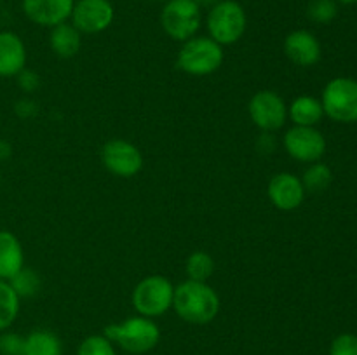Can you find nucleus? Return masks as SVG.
Masks as SVG:
<instances>
[{
  "label": "nucleus",
  "mask_w": 357,
  "mask_h": 355,
  "mask_svg": "<svg viewBox=\"0 0 357 355\" xmlns=\"http://www.w3.org/2000/svg\"><path fill=\"white\" fill-rule=\"evenodd\" d=\"M173 306L178 315L190 324H208L218 315L220 296L206 282L185 281L174 287Z\"/></svg>",
  "instance_id": "obj_1"
},
{
  "label": "nucleus",
  "mask_w": 357,
  "mask_h": 355,
  "mask_svg": "<svg viewBox=\"0 0 357 355\" xmlns=\"http://www.w3.org/2000/svg\"><path fill=\"white\" fill-rule=\"evenodd\" d=\"M103 336L121 345L129 354H145L159 343L160 331L149 317H132L122 324L107 326Z\"/></svg>",
  "instance_id": "obj_2"
},
{
  "label": "nucleus",
  "mask_w": 357,
  "mask_h": 355,
  "mask_svg": "<svg viewBox=\"0 0 357 355\" xmlns=\"http://www.w3.org/2000/svg\"><path fill=\"white\" fill-rule=\"evenodd\" d=\"M209 38L220 45L236 44L244 35L248 26L246 10L236 0H220L208 13Z\"/></svg>",
  "instance_id": "obj_3"
},
{
  "label": "nucleus",
  "mask_w": 357,
  "mask_h": 355,
  "mask_svg": "<svg viewBox=\"0 0 357 355\" xmlns=\"http://www.w3.org/2000/svg\"><path fill=\"white\" fill-rule=\"evenodd\" d=\"M223 63V49L209 37H192L183 42L176 65L188 75L202 77L216 72Z\"/></svg>",
  "instance_id": "obj_4"
},
{
  "label": "nucleus",
  "mask_w": 357,
  "mask_h": 355,
  "mask_svg": "<svg viewBox=\"0 0 357 355\" xmlns=\"http://www.w3.org/2000/svg\"><path fill=\"white\" fill-rule=\"evenodd\" d=\"M202 9L195 0H167L160 13V24L173 40L187 42L201 28Z\"/></svg>",
  "instance_id": "obj_5"
},
{
  "label": "nucleus",
  "mask_w": 357,
  "mask_h": 355,
  "mask_svg": "<svg viewBox=\"0 0 357 355\" xmlns=\"http://www.w3.org/2000/svg\"><path fill=\"white\" fill-rule=\"evenodd\" d=\"M174 287L162 275L143 278L132 291V306L142 317H159L173 306Z\"/></svg>",
  "instance_id": "obj_6"
},
{
  "label": "nucleus",
  "mask_w": 357,
  "mask_h": 355,
  "mask_svg": "<svg viewBox=\"0 0 357 355\" xmlns=\"http://www.w3.org/2000/svg\"><path fill=\"white\" fill-rule=\"evenodd\" d=\"M323 110L330 118L344 124L357 122V82L352 79H333L323 90Z\"/></svg>",
  "instance_id": "obj_7"
},
{
  "label": "nucleus",
  "mask_w": 357,
  "mask_h": 355,
  "mask_svg": "<svg viewBox=\"0 0 357 355\" xmlns=\"http://www.w3.org/2000/svg\"><path fill=\"white\" fill-rule=\"evenodd\" d=\"M248 110L255 125L264 131H278L288 118V106L284 100L274 90H260L255 94Z\"/></svg>",
  "instance_id": "obj_8"
},
{
  "label": "nucleus",
  "mask_w": 357,
  "mask_h": 355,
  "mask_svg": "<svg viewBox=\"0 0 357 355\" xmlns=\"http://www.w3.org/2000/svg\"><path fill=\"white\" fill-rule=\"evenodd\" d=\"M101 162L115 176L131 178L142 171L143 157L132 143L112 139L101 148Z\"/></svg>",
  "instance_id": "obj_9"
},
{
  "label": "nucleus",
  "mask_w": 357,
  "mask_h": 355,
  "mask_svg": "<svg viewBox=\"0 0 357 355\" xmlns=\"http://www.w3.org/2000/svg\"><path fill=\"white\" fill-rule=\"evenodd\" d=\"M70 17L80 33H100L110 26L115 10L110 0H77Z\"/></svg>",
  "instance_id": "obj_10"
},
{
  "label": "nucleus",
  "mask_w": 357,
  "mask_h": 355,
  "mask_svg": "<svg viewBox=\"0 0 357 355\" xmlns=\"http://www.w3.org/2000/svg\"><path fill=\"white\" fill-rule=\"evenodd\" d=\"M284 148L300 162H317L326 152V139L317 129L295 125L284 134Z\"/></svg>",
  "instance_id": "obj_11"
},
{
  "label": "nucleus",
  "mask_w": 357,
  "mask_h": 355,
  "mask_svg": "<svg viewBox=\"0 0 357 355\" xmlns=\"http://www.w3.org/2000/svg\"><path fill=\"white\" fill-rule=\"evenodd\" d=\"M75 0H23V13L31 23L56 26L72 16Z\"/></svg>",
  "instance_id": "obj_12"
},
{
  "label": "nucleus",
  "mask_w": 357,
  "mask_h": 355,
  "mask_svg": "<svg viewBox=\"0 0 357 355\" xmlns=\"http://www.w3.org/2000/svg\"><path fill=\"white\" fill-rule=\"evenodd\" d=\"M305 197V188L295 174H275L268 183V198L281 211H293L300 207Z\"/></svg>",
  "instance_id": "obj_13"
},
{
  "label": "nucleus",
  "mask_w": 357,
  "mask_h": 355,
  "mask_svg": "<svg viewBox=\"0 0 357 355\" xmlns=\"http://www.w3.org/2000/svg\"><path fill=\"white\" fill-rule=\"evenodd\" d=\"M284 54L295 65L312 66L321 59V44L310 31L295 30L286 37Z\"/></svg>",
  "instance_id": "obj_14"
},
{
  "label": "nucleus",
  "mask_w": 357,
  "mask_h": 355,
  "mask_svg": "<svg viewBox=\"0 0 357 355\" xmlns=\"http://www.w3.org/2000/svg\"><path fill=\"white\" fill-rule=\"evenodd\" d=\"M26 65V49L20 35L0 31V77H16Z\"/></svg>",
  "instance_id": "obj_15"
},
{
  "label": "nucleus",
  "mask_w": 357,
  "mask_h": 355,
  "mask_svg": "<svg viewBox=\"0 0 357 355\" xmlns=\"http://www.w3.org/2000/svg\"><path fill=\"white\" fill-rule=\"evenodd\" d=\"M24 254L14 233L0 230V278L10 281L23 268Z\"/></svg>",
  "instance_id": "obj_16"
},
{
  "label": "nucleus",
  "mask_w": 357,
  "mask_h": 355,
  "mask_svg": "<svg viewBox=\"0 0 357 355\" xmlns=\"http://www.w3.org/2000/svg\"><path fill=\"white\" fill-rule=\"evenodd\" d=\"M49 42H51L52 51L59 58H73L80 51V45H82L80 31L73 24L66 23V21L52 26L51 35H49Z\"/></svg>",
  "instance_id": "obj_17"
},
{
  "label": "nucleus",
  "mask_w": 357,
  "mask_h": 355,
  "mask_svg": "<svg viewBox=\"0 0 357 355\" xmlns=\"http://www.w3.org/2000/svg\"><path fill=\"white\" fill-rule=\"evenodd\" d=\"M324 110L321 101L312 96H300L289 106V117L295 122V125H305V127H314L317 122L323 118Z\"/></svg>",
  "instance_id": "obj_18"
},
{
  "label": "nucleus",
  "mask_w": 357,
  "mask_h": 355,
  "mask_svg": "<svg viewBox=\"0 0 357 355\" xmlns=\"http://www.w3.org/2000/svg\"><path fill=\"white\" fill-rule=\"evenodd\" d=\"M61 341L54 333L37 329L24 338L23 355H61Z\"/></svg>",
  "instance_id": "obj_19"
},
{
  "label": "nucleus",
  "mask_w": 357,
  "mask_h": 355,
  "mask_svg": "<svg viewBox=\"0 0 357 355\" xmlns=\"http://www.w3.org/2000/svg\"><path fill=\"white\" fill-rule=\"evenodd\" d=\"M20 313V296L7 281L0 278V333L9 329Z\"/></svg>",
  "instance_id": "obj_20"
},
{
  "label": "nucleus",
  "mask_w": 357,
  "mask_h": 355,
  "mask_svg": "<svg viewBox=\"0 0 357 355\" xmlns=\"http://www.w3.org/2000/svg\"><path fill=\"white\" fill-rule=\"evenodd\" d=\"M331 180H333V174H331V169L326 164H314L305 171L302 183L307 191L319 194V191H324L330 187Z\"/></svg>",
  "instance_id": "obj_21"
},
{
  "label": "nucleus",
  "mask_w": 357,
  "mask_h": 355,
  "mask_svg": "<svg viewBox=\"0 0 357 355\" xmlns=\"http://www.w3.org/2000/svg\"><path fill=\"white\" fill-rule=\"evenodd\" d=\"M213 270H215V261L204 251H197L188 256L187 275L190 277V281L206 282L213 275Z\"/></svg>",
  "instance_id": "obj_22"
},
{
  "label": "nucleus",
  "mask_w": 357,
  "mask_h": 355,
  "mask_svg": "<svg viewBox=\"0 0 357 355\" xmlns=\"http://www.w3.org/2000/svg\"><path fill=\"white\" fill-rule=\"evenodd\" d=\"M10 284V287L16 291V294L20 296H33L35 292L40 287V278L30 268H21L16 275H14L10 281H7Z\"/></svg>",
  "instance_id": "obj_23"
},
{
  "label": "nucleus",
  "mask_w": 357,
  "mask_h": 355,
  "mask_svg": "<svg viewBox=\"0 0 357 355\" xmlns=\"http://www.w3.org/2000/svg\"><path fill=\"white\" fill-rule=\"evenodd\" d=\"M338 3L337 0H310L307 7V16L310 21L319 24H328L337 17Z\"/></svg>",
  "instance_id": "obj_24"
},
{
  "label": "nucleus",
  "mask_w": 357,
  "mask_h": 355,
  "mask_svg": "<svg viewBox=\"0 0 357 355\" xmlns=\"http://www.w3.org/2000/svg\"><path fill=\"white\" fill-rule=\"evenodd\" d=\"M77 355H115V350L112 347V341L107 336L94 334V336L86 338L80 343Z\"/></svg>",
  "instance_id": "obj_25"
},
{
  "label": "nucleus",
  "mask_w": 357,
  "mask_h": 355,
  "mask_svg": "<svg viewBox=\"0 0 357 355\" xmlns=\"http://www.w3.org/2000/svg\"><path fill=\"white\" fill-rule=\"evenodd\" d=\"M24 338L17 333H0V355H23Z\"/></svg>",
  "instance_id": "obj_26"
},
{
  "label": "nucleus",
  "mask_w": 357,
  "mask_h": 355,
  "mask_svg": "<svg viewBox=\"0 0 357 355\" xmlns=\"http://www.w3.org/2000/svg\"><path fill=\"white\" fill-rule=\"evenodd\" d=\"M330 355H357V336L356 334H340L333 340Z\"/></svg>",
  "instance_id": "obj_27"
},
{
  "label": "nucleus",
  "mask_w": 357,
  "mask_h": 355,
  "mask_svg": "<svg viewBox=\"0 0 357 355\" xmlns=\"http://www.w3.org/2000/svg\"><path fill=\"white\" fill-rule=\"evenodd\" d=\"M17 84H20V87L23 90H26V93H31V90L37 89L38 86V77L35 75L33 72H30V70L24 68L23 72L17 73Z\"/></svg>",
  "instance_id": "obj_28"
},
{
  "label": "nucleus",
  "mask_w": 357,
  "mask_h": 355,
  "mask_svg": "<svg viewBox=\"0 0 357 355\" xmlns=\"http://www.w3.org/2000/svg\"><path fill=\"white\" fill-rule=\"evenodd\" d=\"M35 111H37V104H35L33 101L21 100L20 103H16V113L20 115V117L28 118L31 117V115H35Z\"/></svg>",
  "instance_id": "obj_29"
},
{
  "label": "nucleus",
  "mask_w": 357,
  "mask_h": 355,
  "mask_svg": "<svg viewBox=\"0 0 357 355\" xmlns=\"http://www.w3.org/2000/svg\"><path fill=\"white\" fill-rule=\"evenodd\" d=\"M220 0H195V3H197L199 7H201V9H204V7H208V9H211L213 6H216V3H218Z\"/></svg>",
  "instance_id": "obj_30"
},
{
  "label": "nucleus",
  "mask_w": 357,
  "mask_h": 355,
  "mask_svg": "<svg viewBox=\"0 0 357 355\" xmlns=\"http://www.w3.org/2000/svg\"><path fill=\"white\" fill-rule=\"evenodd\" d=\"M9 153H10V146L7 145V143L0 141V159H6Z\"/></svg>",
  "instance_id": "obj_31"
},
{
  "label": "nucleus",
  "mask_w": 357,
  "mask_h": 355,
  "mask_svg": "<svg viewBox=\"0 0 357 355\" xmlns=\"http://www.w3.org/2000/svg\"><path fill=\"white\" fill-rule=\"evenodd\" d=\"M337 3H344V6H352V3H357V0H337Z\"/></svg>",
  "instance_id": "obj_32"
},
{
  "label": "nucleus",
  "mask_w": 357,
  "mask_h": 355,
  "mask_svg": "<svg viewBox=\"0 0 357 355\" xmlns=\"http://www.w3.org/2000/svg\"><path fill=\"white\" fill-rule=\"evenodd\" d=\"M0 181H2V174H0Z\"/></svg>",
  "instance_id": "obj_33"
}]
</instances>
